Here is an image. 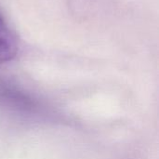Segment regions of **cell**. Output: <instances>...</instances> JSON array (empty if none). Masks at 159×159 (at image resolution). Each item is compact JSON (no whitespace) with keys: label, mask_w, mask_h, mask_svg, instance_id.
<instances>
[{"label":"cell","mask_w":159,"mask_h":159,"mask_svg":"<svg viewBox=\"0 0 159 159\" xmlns=\"http://www.w3.org/2000/svg\"><path fill=\"white\" fill-rule=\"evenodd\" d=\"M18 53V42L7 23L0 14V64L15 58Z\"/></svg>","instance_id":"1"}]
</instances>
